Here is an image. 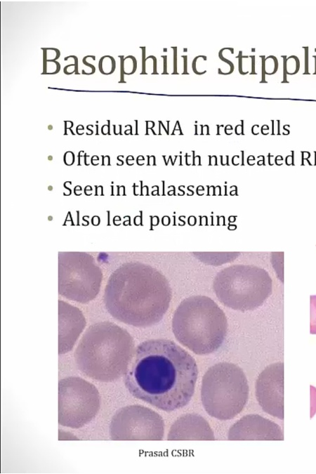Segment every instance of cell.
<instances>
[{
    "label": "cell",
    "instance_id": "1",
    "mask_svg": "<svg viewBox=\"0 0 316 474\" xmlns=\"http://www.w3.org/2000/svg\"><path fill=\"white\" fill-rule=\"evenodd\" d=\"M197 376V362L187 350L171 340L156 338L136 347L124 382L134 397L172 412L189 403Z\"/></svg>",
    "mask_w": 316,
    "mask_h": 474
},
{
    "label": "cell",
    "instance_id": "2",
    "mask_svg": "<svg viewBox=\"0 0 316 474\" xmlns=\"http://www.w3.org/2000/svg\"><path fill=\"white\" fill-rule=\"evenodd\" d=\"M172 297L166 277L154 267L140 262L122 264L110 275L103 301L116 320L137 327L159 323Z\"/></svg>",
    "mask_w": 316,
    "mask_h": 474
},
{
    "label": "cell",
    "instance_id": "3",
    "mask_svg": "<svg viewBox=\"0 0 316 474\" xmlns=\"http://www.w3.org/2000/svg\"><path fill=\"white\" fill-rule=\"evenodd\" d=\"M135 351L131 334L107 321L89 326L74 352L78 369L101 382H112L124 376Z\"/></svg>",
    "mask_w": 316,
    "mask_h": 474
},
{
    "label": "cell",
    "instance_id": "4",
    "mask_svg": "<svg viewBox=\"0 0 316 474\" xmlns=\"http://www.w3.org/2000/svg\"><path fill=\"white\" fill-rule=\"evenodd\" d=\"M172 331L177 341L194 353L210 354L225 341L226 315L211 298L191 296L183 299L175 310Z\"/></svg>",
    "mask_w": 316,
    "mask_h": 474
},
{
    "label": "cell",
    "instance_id": "5",
    "mask_svg": "<svg viewBox=\"0 0 316 474\" xmlns=\"http://www.w3.org/2000/svg\"><path fill=\"white\" fill-rule=\"evenodd\" d=\"M249 392L244 371L232 363H217L202 378L203 407L211 416L219 420H229L239 414L247 402Z\"/></svg>",
    "mask_w": 316,
    "mask_h": 474
},
{
    "label": "cell",
    "instance_id": "6",
    "mask_svg": "<svg viewBox=\"0 0 316 474\" xmlns=\"http://www.w3.org/2000/svg\"><path fill=\"white\" fill-rule=\"evenodd\" d=\"M213 291L225 306L245 312L261 306L272 291V280L263 268L237 264L220 270L213 281Z\"/></svg>",
    "mask_w": 316,
    "mask_h": 474
},
{
    "label": "cell",
    "instance_id": "7",
    "mask_svg": "<svg viewBox=\"0 0 316 474\" xmlns=\"http://www.w3.org/2000/svg\"><path fill=\"white\" fill-rule=\"evenodd\" d=\"M103 277L101 269L91 255L79 252L59 254L58 293L62 296L88 303L98 294Z\"/></svg>",
    "mask_w": 316,
    "mask_h": 474
},
{
    "label": "cell",
    "instance_id": "8",
    "mask_svg": "<svg viewBox=\"0 0 316 474\" xmlns=\"http://www.w3.org/2000/svg\"><path fill=\"white\" fill-rule=\"evenodd\" d=\"M100 397L90 382L70 376L58 382V423L71 428H80L90 423L98 414Z\"/></svg>",
    "mask_w": 316,
    "mask_h": 474
},
{
    "label": "cell",
    "instance_id": "9",
    "mask_svg": "<svg viewBox=\"0 0 316 474\" xmlns=\"http://www.w3.org/2000/svg\"><path fill=\"white\" fill-rule=\"evenodd\" d=\"M164 433L162 416L140 404L120 408L112 416L110 425L112 440H162Z\"/></svg>",
    "mask_w": 316,
    "mask_h": 474
},
{
    "label": "cell",
    "instance_id": "10",
    "mask_svg": "<svg viewBox=\"0 0 316 474\" xmlns=\"http://www.w3.org/2000/svg\"><path fill=\"white\" fill-rule=\"evenodd\" d=\"M256 397L267 414L284 419V363L266 367L256 382Z\"/></svg>",
    "mask_w": 316,
    "mask_h": 474
},
{
    "label": "cell",
    "instance_id": "11",
    "mask_svg": "<svg viewBox=\"0 0 316 474\" xmlns=\"http://www.w3.org/2000/svg\"><path fill=\"white\" fill-rule=\"evenodd\" d=\"M229 440H283V431L275 422L258 414H248L229 430Z\"/></svg>",
    "mask_w": 316,
    "mask_h": 474
},
{
    "label": "cell",
    "instance_id": "12",
    "mask_svg": "<svg viewBox=\"0 0 316 474\" xmlns=\"http://www.w3.org/2000/svg\"><path fill=\"white\" fill-rule=\"evenodd\" d=\"M58 353L70 351L86 327L81 310L62 301H58Z\"/></svg>",
    "mask_w": 316,
    "mask_h": 474
},
{
    "label": "cell",
    "instance_id": "13",
    "mask_svg": "<svg viewBox=\"0 0 316 474\" xmlns=\"http://www.w3.org/2000/svg\"><path fill=\"white\" fill-rule=\"evenodd\" d=\"M169 440H214L213 432L207 421L197 414L180 416L171 426Z\"/></svg>",
    "mask_w": 316,
    "mask_h": 474
},
{
    "label": "cell",
    "instance_id": "14",
    "mask_svg": "<svg viewBox=\"0 0 316 474\" xmlns=\"http://www.w3.org/2000/svg\"><path fill=\"white\" fill-rule=\"evenodd\" d=\"M98 67L103 74H111L115 70V60L110 55H104L99 60Z\"/></svg>",
    "mask_w": 316,
    "mask_h": 474
},
{
    "label": "cell",
    "instance_id": "15",
    "mask_svg": "<svg viewBox=\"0 0 316 474\" xmlns=\"http://www.w3.org/2000/svg\"><path fill=\"white\" fill-rule=\"evenodd\" d=\"M137 68V61L132 55H129L121 61V71L124 74H133Z\"/></svg>",
    "mask_w": 316,
    "mask_h": 474
},
{
    "label": "cell",
    "instance_id": "16",
    "mask_svg": "<svg viewBox=\"0 0 316 474\" xmlns=\"http://www.w3.org/2000/svg\"><path fill=\"white\" fill-rule=\"evenodd\" d=\"M285 71L288 74H296L300 68V61L296 55H291L287 58L284 64Z\"/></svg>",
    "mask_w": 316,
    "mask_h": 474
},
{
    "label": "cell",
    "instance_id": "17",
    "mask_svg": "<svg viewBox=\"0 0 316 474\" xmlns=\"http://www.w3.org/2000/svg\"><path fill=\"white\" fill-rule=\"evenodd\" d=\"M277 68L278 61L275 56L270 55L265 59L264 71L265 74L268 75L273 74L277 71Z\"/></svg>",
    "mask_w": 316,
    "mask_h": 474
},
{
    "label": "cell",
    "instance_id": "18",
    "mask_svg": "<svg viewBox=\"0 0 316 474\" xmlns=\"http://www.w3.org/2000/svg\"><path fill=\"white\" fill-rule=\"evenodd\" d=\"M310 300V332L316 334V295H312Z\"/></svg>",
    "mask_w": 316,
    "mask_h": 474
},
{
    "label": "cell",
    "instance_id": "19",
    "mask_svg": "<svg viewBox=\"0 0 316 474\" xmlns=\"http://www.w3.org/2000/svg\"><path fill=\"white\" fill-rule=\"evenodd\" d=\"M44 71L42 74H54L60 70V65L57 61H44Z\"/></svg>",
    "mask_w": 316,
    "mask_h": 474
},
{
    "label": "cell",
    "instance_id": "20",
    "mask_svg": "<svg viewBox=\"0 0 316 474\" xmlns=\"http://www.w3.org/2000/svg\"><path fill=\"white\" fill-rule=\"evenodd\" d=\"M44 61H56L59 58L60 51L54 48H44Z\"/></svg>",
    "mask_w": 316,
    "mask_h": 474
},
{
    "label": "cell",
    "instance_id": "21",
    "mask_svg": "<svg viewBox=\"0 0 316 474\" xmlns=\"http://www.w3.org/2000/svg\"><path fill=\"white\" fill-rule=\"evenodd\" d=\"M310 393H311V415L310 418L314 415V414L316 412V388H314L313 386H310Z\"/></svg>",
    "mask_w": 316,
    "mask_h": 474
},
{
    "label": "cell",
    "instance_id": "22",
    "mask_svg": "<svg viewBox=\"0 0 316 474\" xmlns=\"http://www.w3.org/2000/svg\"><path fill=\"white\" fill-rule=\"evenodd\" d=\"M63 71L66 74H72L73 73L77 74V60L74 63L65 67Z\"/></svg>",
    "mask_w": 316,
    "mask_h": 474
},
{
    "label": "cell",
    "instance_id": "23",
    "mask_svg": "<svg viewBox=\"0 0 316 474\" xmlns=\"http://www.w3.org/2000/svg\"><path fill=\"white\" fill-rule=\"evenodd\" d=\"M64 161L67 165H72L74 161V154L72 152H67L64 155Z\"/></svg>",
    "mask_w": 316,
    "mask_h": 474
},
{
    "label": "cell",
    "instance_id": "24",
    "mask_svg": "<svg viewBox=\"0 0 316 474\" xmlns=\"http://www.w3.org/2000/svg\"><path fill=\"white\" fill-rule=\"evenodd\" d=\"M101 131H102V133H103L104 135H106L107 133L110 134V126H109V124H108V125H104V126L102 127Z\"/></svg>",
    "mask_w": 316,
    "mask_h": 474
},
{
    "label": "cell",
    "instance_id": "25",
    "mask_svg": "<svg viewBox=\"0 0 316 474\" xmlns=\"http://www.w3.org/2000/svg\"><path fill=\"white\" fill-rule=\"evenodd\" d=\"M293 162H294V156H293V154H292V155H289V156L287 157V158H286V164H287V165L293 164Z\"/></svg>",
    "mask_w": 316,
    "mask_h": 474
},
{
    "label": "cell",
    "instance_id": "26",
    "mask_svg": "<svg viewBox=\"0 0 316 474\" xmlns=\"http://www.w3.org/2000/svg\"><path fill=\"white\" fill-rule=\"evenodd\" d=\"M83 63H84V65H85L89 67L93 72H95V67H94L93 65L89 64L88 62H87L86 61V57H84V58H83Z\"/></svg>",
    "mask_w": 316,
    "mask_h": 474
},
{
    "label": "cell",
    "instance_id": "27",
    "mask_svg": "<svg viewBox=\"0 0 316 474\" xmlns=\"http://www.w3.org/2000/svg\"><path fill=\"white\" fill-rule=\"evenodd\" d=\"M243 131V126L242 125H238L236 126V133L239 135L240 133H242Z\"/></svg>",
    "mask_w": 316,
    "mask_h": 474
},
{
    "label": "cell",
    "instance_id": "28",
    "mask_svg": "<svg viewBox=\"0 0 316 474\" xmlns=\"http://www.w3.org/2000/svg\"><path fill=\"white\" fill-rule=\"evenodd\" d=\"M53 189L52 186H48V190H51Z\"/></svg>",
    "mask_w": 316,
    "mask_h": 474
},
{
    "label": "cell",
    "instance_id": "29",
    "mask_svg": "<svg viewBox=\"0 0 316 474\" xmlns=\"http://www.w3.org/2000/svg\"><path fill=\"white\" fill-rule=\"evenodd\" d=\"M48 159H49V160L52 159V157H51V156H49Z\"/></svg>",
    "mask_w": 316,
    "mask_h": 474
},
{
    "label": "cell",
    "instance_id": "30",
    "mask_svg": "<svg viewBox=\"0 0 316 474\" xmlns=\"http://www.w3.org/2000/svg\"><path fill=\"white\" fill-rule=\"evenodd\" d=\"M315 165H316V158H315Z\"/></svg>",
    "mask_w": 316,
    "mask_h": 474
},
{
    "label": "cell",
    "instance_id": "31",
    "mask_svg": "<svg viewBox=\"0 0 316 474\" xmlns=\"http://www.w3.org/2000/svg\"><path fill=\"white\" fill-rule=\"evenodd\" d=\"M315 158H316V152H315Z\"/></svg>",
    "mask_w": 316,
    "mask_h": 474
}]
</instances>
